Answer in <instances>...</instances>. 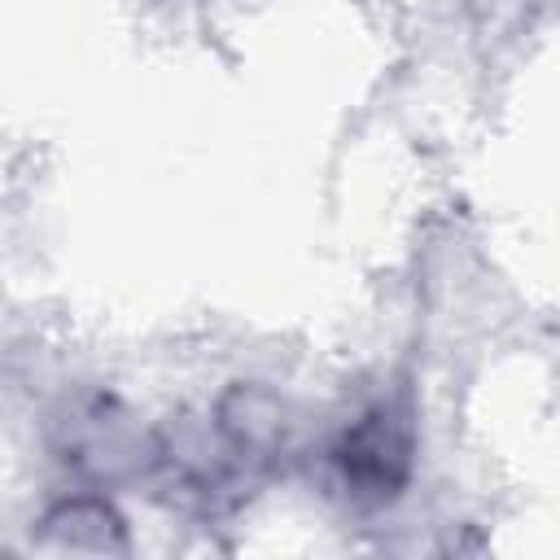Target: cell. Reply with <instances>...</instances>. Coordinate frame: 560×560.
Wrapping results in <instances>:
<instances>
[{"label": "cell", "instance_id": "obj_2", "mask_svg": "<svg viewBox=\"0 0 560 560\" xmlns=\"http://www.w3.org/2000/svg\"><path fill=\"white\" fill-rule=\"evenodd\" d=\"M61 424H66V446H61L66 459L88 464L105 477H114L118 468H131L140 455V438L127 429V420L114 416L109 402H92Z\"/></svg>", "mask_w": 560, "mask_h": 560}, {"label": "cell", "instance_id": "obj_1", "mask_svg": "<svg viewBox=\"0 0 560 560\" xmlns=\"http://www.w3.org/2000/svg\"><path fill=\"white\" fill-rule=\"evenodd\" d=\"M341 481L363 499H389L411 472V420L398 402H372L332 446Z\"/></svg>", "mask_w": 560, "mask_h": 560}]
</instances>
